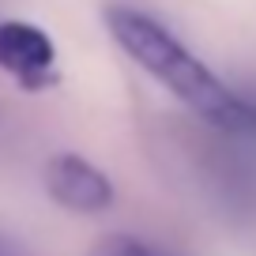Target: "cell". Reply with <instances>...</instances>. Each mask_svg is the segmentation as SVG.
<instances>
[{
    "instance_id": "obj_1",
    "label": "cell",
    "mask_w": 256,
    "mask_h": 256,
    "mask_svg": "<svg viewBox=\"0 0 256 256\" xmlns=\"http://www.w3.org/2000/svg\"><path fill=\"white\" fill-rule=\"evenodd\" d=\"M102 16H106L113 42L151 80H158L181 106H188L204 124L218 128V132H234V136L238 132H256V106L226 87L158 19H151L140 8H128V4H106Z\"/></svg>"
},
{
    "instance_id": "obj_2",
    "label": "cell",
    "mask_w": 256,
    "mask_h": 256,
    "mask_svg": "<svg viewBox=\"0 0 256 256\" xmlns=\"http://www.w3.org/2000/svg\"><path fill=\"white\" fill-rule=\"evenodd\" d=\"M0 68L19 80V87L42 90L56 80V49L42 26L23 23V19H4L0 23Z\"/></svg>"
},
{
    "instance_id": "obj_3",
    "label": "cell",
    "mask_w": 256,
    "mask_h": 256,
    "mask_svg": "<svg viewBox=\"0 0 256 256\" xmlns=\"http://www.w3.org/2000/svg\"><path fill=\"white\" fill-rule=\"evenodd\" d=\"M46 184L60 208L83 211V215H98L113 204V184L98 166H90L80 154H56L46 166Z\"/></svg>"
},
{
    "instance_id": "obj_4",
    "label": "cell",
    "mask_w": 256,
    "mask_h": 256,
    "mask_svg": "<svg viewBox=\"0 0 256 256\" xmlns=\"http://www.w3.org/2000/svg\"><path fill=\"white\" fill-rule=\"evenodd\" d=\"M90 256H162L154 252L151 245H144L140 238H128V234H113V238H102L94 248H90Z\"/></svg>"
},
{
    "instance_id": "obj_5",
    "label": "cell",
    "mask_w": 256,
    "mask_h": 256,
    "mask_svg": "<svg viewBox=\"0 0 256 256\" xmlns=\"http://www.w3.org/2000/svg\"><path fill=\"white\" fill-rule=\"evenodd\" d=\"M0 256H19V252H16V245H8V241L0 238Z\"/></svg>"
}]
</instances>
